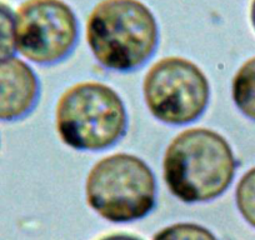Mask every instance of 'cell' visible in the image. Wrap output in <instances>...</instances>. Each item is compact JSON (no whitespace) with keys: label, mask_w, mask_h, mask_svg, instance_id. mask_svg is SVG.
Instances as JSON below:
<instances>
[{"label":"cell","mask_w":255,"mask_h":240,"mask_svg":"<svg viewBox=\"0 0 255 240\" xmlns=\"http://www.w3.org/2000/svg\"><path fill=\"white\" fill-rule=\"evenodd\" d=\"M235 203L245 222L255 228V166L245 171L238 182Z\"/></svg>","instance_id":"9c48e42d"},{"label":"cell","mask_w":255,"mask_h":240,"mask_svg":"<svg viewBox=\"0 0 255 240\" xmlns=\"http://www.w3.org/2000/svg\"><path fill=\"white\" fill-rule=\"evenodd\" d=\"M79 20L65 0H24L15 10L16 51L38 65L61 63L77 48Z\"/></svg>","instance_id":"8992f818"},{"label":"cell","mask_w":255,"mask_h":240,"mask_svg":"<svg viewBox=\"0 0 255 240\" xmlns=\"http://www.w3.org/2000/svg\"><path fill=\"white\" fill-rule=\"evenodd\" d=\"M127 107L114 88L80 82L63 92L55 108L61 143L79 151H102L119 143L128 131Z\"/></svg>","instance_id":"3957f363"},{"label":"cell","mask_w":255,"mask_h":240,"mask_svg":"<svg viewBox=\"0 0 255 240\" xmlns=\"http://www.w3.org/2000/svg\"><path fill=\"white\" fill-rule=\"evenodd\" d=\"M87 44L107 70L131 73L153 58L159 46V24L141 0H99L85 25Z\"/></svg>","instance_id":"7a4b0ae2"},{"label":"cell","mask_w":255,"mask_h":240,"mask_svg":"<svg viewBox=\"0 0 255 240\" xmlns=\"http://www.w3.org/2000/svg\"><path fill=\"white\" fill-rule=\"evenodd\" d=\"M158 184L145 160L129 153L104 156L85 180L87 204L107 222L123 224L148 217L156 204Z\"/></svg>","instance_id":"277c9868"},{"label":"cell","mask_w":255,"mask_h":240,"mask_svg":"<svg viewBox=\"0 0 255 240\" xmlns=\"http://www.w3.org/2000/svg\"><path fill=\"white\" fill-rule=\"evenodd\" d=\"M249 16H250V23H252L253 28L255 30V0H252L249 9Z\"/></svg>","instance_id":"4fadbf2b"},{"label":"cell","mask_w":255,"mask_h":240,"mask_svg":"<svg viewBox=\"0 0 255 240\" xmlns=\"http://www.w3.org/2000/svg\"><path fill=\"white\" fill-rule=\"evenodd\" d=\"M153 240H219L214 233L197 223H175L155 233Z\"/></svg>","instance_id":"30bf717a"},{"label":"cell","mask_w":255,"mask_h":240,"mask_svg":"<svg viewBox=\"0 0 255 240\" xmlns=\"http://www.w3.org/2000/svg\"><path fill=\"white\" fill-rule=\"evenodd\" d=\"M15 10L0 0V62L15 56Z\"/></svg>","instance_id":"8fae6325"},{"label":"cell","mask_w":255,"mask_h":240,"mask_svg":"<svg viewBox=\"0 0 255 240\" xmlns=\"http://www.w3.org/2000/svg\"><path fill=\"white\" fill-rule=\"evenodd\" d=\"M98 240H143L141 238L135 237V235L127 234V233H115V234L105 235V237L99 238Z\"/></svg>","instance_id":"7c38bea8"},{"label":"cell","mask_w":255,"mask_h":240,"mask_svg":"<svg viewBox=\"0 0 255 240\" xmlns=\"http://www.w3.org/2000/svg\"><path fill=\"white\" fill-rule=\"evenodd\" d=\"M238 161L229 141L213 129H184L168 144L163 178L173 197L183 203H207L230 188Z\"/></svg>","instance_id":"6da1fadb"},{"label":"cell","mask_w":255,"mask_h":240,"mask_svg":"<svg viewBox=\"0 0 255 240\" xmlns=\"http://www.w3.org/2000/svg\"><path fill=\"white\" fill-rule=\"evenodd\" d=\"M40 98V82L30 64L13 56L0 62V121L28 117Z\"/></svg>","instance_id":"52a82bcc"},{"label":"cell","mask_w":255,"mask_h":240,"mask_svg":"<svg viewBox=\"0 0 255 240\" xmlns=\"http://www.w3.org/2000/svg\"><path fill=\"white\" fill-rule=\"evenodd\" d=\"M149 113L166 125H188L209 107L210 83L199 65L183 56H165L154 63L143 80Z\"/></svg>","instance_id":"5b68a950"},{"label":"cell","mask_w":255,"mask_h":240,"mask_svg":"<svg viewBox=\"0 0 255 240\" xmlns=\"http://www.w3.org/2000/svg\"><path fill=\"white\" fill-rule=\"evenodd\" d=\"M235 107L248 119L255 121V56L245 60L232 80Z\"/></svg>","instance_id":"ba28073f"}]
</instances>
